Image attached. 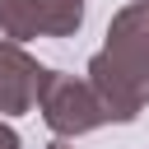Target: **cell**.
I'll return each mask as SVG.
<instances>
[{
    "instance_id": "obj_1",
    "label": "cell",
    "mask_w": 149,
    "mask_h": 149,
    "mask_svg": "<svg viewBox=\"0 0 149 149\" xmlns=\"http://www.w3.org/2000/svg\"><path fill=\"white\" fill-rule=\"evenodd\" d=\"M88 88L107 121H135L149 107V0L112 14L107 42L88 56Z\"/></svg>"
},
{
    "instance_id": "obj_2",
    "label": "cell",
    "mask_w": 149,
    "mask_h": 149,
    "mask_svg": "<svg viewBox=\"0 0 149 149\" xmlns=\"http://www.w3.org/2000/svg\"><path fill=\"white\" fill-rule=\"evenodd\" d=\"M37 112H42V121H47L61 140H74V135H88V130L107 126V116H102L88 79L61 74V70L47 74V84H42V93H37Z\"/></svg>"
},
{
    "instance_id": "obj_3",
    "label": "cell",
    "mask_w": 149,
    "mask_h": 149,
    "mask_svg": "<svg viewBox=\"0 0 149 149\" xmlns=\"http://www.w3.org/2000/svg\"><path fill=\"white\" fill-rule=\"evenodd\" d=\"M47 65L28 56L19 42H0V116H23L37 107V93L47 84Z\"/></svg>"
},
{
    "instance_id": "obj_4",
    "label": "cell",
    "mask_w": 149,
    "mask_h": 149,
    "mask_svg": "<svg viewBox=\"0 0 149 149\" xmlns=\"http://www.w3.org/2000/svg\"><path fill=\"white\" fill-rule=\"evenodd\" d=\"M42 37H74L84 23V0H33Z\"/></svg>"
},
{
    "instance_id": "obj_5",
    "label": "cell",
    "mask_w": 149,
    "mask_h": 149,
    "mask_svg": "<svg viewBox=\"0 0 149 149\" xmlns=\"http://www.w3.org/2000/svg\"><path fill=\"white\" fill-rule=\"evenodd\" d=\"M28 37H42L37 28V5L33 0H0V42H28Z\"/></svg>"
},
{
    "instance_id": "obj_6",
    "label": "cell",
    "mask_w": 149,
    "mask_h": 149,
    "mask_svg": "<svg viewBox=\"0 0 149 149\" xmlns=\"http://www.w3.org/2000/svg\"><path fill=\"white\" fill-rule=\"evenodd\" d=\"M0 149H23V140H19V130L9 121H0Z\"/></svg>"
},
{
    "instance_id": "obj_7",
    "label": "cell",
    "mask_w": 149,
    "mask_h": 149,
    "mask_svg": "<svg viewBox=\"0 0 149 149\" xmlns=\"http://www.w3.org/2000/svg\"><path fill=\"white\" fill-rule=\"evenodd\" d=\"M47 149H74V144H70V140H51Z\"/></svg>"
}]
</instances>
